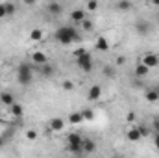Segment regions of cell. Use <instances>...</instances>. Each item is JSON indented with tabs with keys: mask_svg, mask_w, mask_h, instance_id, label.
<instances>
[{
	"mask_svg": "<svg viewBox=\"0 0 159 158\" xmlns=\"http://www.w3.org/2000/svg\"><path fill=\"white\" fill-rule=\"evenodd\" d=\"M0 102L4 104V106H11L13 102H15V95L13 93H9V91H4V93H0Z\"/></svg>",
	"mask_w": 159,
	"mask_h": 158,
	"instance_id": "obj_17",
	"label": "cell"
},
{
	"mask_svg": "<svg viewBox=\"0 0 159 158\" xmlns=\"http://www.w3.org/2000/svg\"><path fill=\"white\" fill-rule=\"evenodd\" d=\"M17 80H19L20 86H30L32 80H34V69H32V65L20 63L17 67Z\"/></svg>",
	"mask_w": 159,
	"mask_h": 158,
	"instance_id": "obj_4",
	"label": "cell"
},
{
	"mask_svg": "<svg viewBox=\"0 0 159 158\" xmlns=\"http://www.w3.org/2000/svg\"><path fill=\"white\" fill-rule=\"evenodd\" d=\"M154 145H156V149L159 151V132H156V136H154Z\"/></svg>",
	"mask_w": 159,
	"mask_h": 158,
	"instance_id": "obj_32",
	"label": "cell"
},
{
	"mask_svg": "<svg viewBox=\"0 0 159 158\" xmlns=\"http://www.w3.org/2000/svg\"><path fill=\"white\" fill-rule=\"evenodd\" d=\"M24 136H26V140H28V141H35V140L39 138V134H37V130H35V128H28Z\"/></svg>",
	"mask_w": 159,
	"mask_h": 158,
	"instance_id": "obj_24",
	"label": "cell"
},
{
	"mask_svg": "<svg viewBox=\"0 0 159 158\" xmlns=\"http://www.w3.org/2000/svg\"><path fill=\"white\" fill-rule=\"evenodd\" d=\"M85 119H83V114H81V110L80 112H70L69 114V117H67V123L69 125H72V126H78V125H81Z\"/></svg>",
	"mask_w": 159,
	"mask_h": 158,
	"instance_id": "obj_12",
	"label": "cell"
},
{
	"mask_svg": "<svg viewBox=\"0 0 159 158\" xmlns=\"http://www.w3.org/2000/svg\"><path fill=\"white\" fill-rule=\"evenodd\" d=\"M150 22L148 21H137V24H135V32L139 34V36H146V34H150Z\"/></svg>",
	"mask_w": 159,
	"mask_h": 158,
	"instance_id": "obj_13",
	"label": "cell"
},
{
	"mask_svg": "<svg viewBox=\"0 0 159 158\" xmlns=\"http://www.w3.org/2000/svg\"><path fill=\"white\" fill-rule=\"evenodd\" d=\"M109 48H111V45H109V39L107 37L98 36L94 39V50H98V52H109Z\"/></svg>",
	"mask_w": 159,
	"mask_h": 158,
	"instance_id": "obj_9",
	"label": "cell"
},
{
	"mask_svg": "<svg viewBox=\"0 0 159 158\" xmlns=\"http://www.w3.org/2000/svg\"><path fill=\"white\" fill-rule=\"evenodd\" d=\"M83 19H87V9L85 7H76L70 11V22L72 24H80Z\"/></svg>",
	"mask_w": 159,
	"mask_h": 158,
	"instance_id": "obj_8",
	"label": "cell"
},
{
	"mask_svg": "<svg viewBox=\"0 0 159 158\" xmlns=\"http://www.w3.org/2000/svg\"><path fill=\"white\" fill-rule=\"evenodd\" d=\"M83 7H85L89 13H94V11H98V7H100V2H98V0H87Z\"/></svg>",
	"mask_w": 159,
	"mask_h": 158,
	"instance_id": "obj_21",
	"label": "cell"
},
{
	"mask_svg": "<svg viewBox=\"0 0 159 158\" xmlns=\"http://www.w3.org/2000/svg\"><path fill=\"white\" fill-rule=\"evenodd\" d=\"M22 2H24V6H28V7H32V6L37 4V0H22Z\"/></svg>",
	"mask_w": 159,
	"mask_h": 158,
	"instance_id": "obj_31",
	"label": "cell"
},
{
	"mask_svg": "<svg viewBox=\"0 0 159 158\" xmlns=\"http://www.w3.org/2000/svg\"><path fill=\"white\" fill-rule=\"evenodd\" d=\"M119 9H122V11H129V9H131V2H129V0H120Z\"/></svg>",
	"mask_w": 159,
	"mask_h": 158,
	"instance_id": "obj_26",
	"label": "cell"
},
{
	"mask_svg": "<svg viewBox=\"0 0 159 158\" xmlns=\"http://www.w3.org/2000/svg\"><path fill=\"white\" fill-rule=\"evenodd\" d=\"M46 11H48L50 15H61V11H63V6L52 0V2H48V6H46Z\"/></svg>",
	"mask_w": 159,
	"mask_h": 158,
	"instance_id": "obj_15",
	"label": "cell"
},
{
	"mask_svg": "<svg viewBox=\"0 0 159 158\" xmlns=\"http://www.w3.org/2000/svg\"><path fill=\"white\" fill-rule=\"evenodd\" d=\"M141 62L152 71V69H156L159 67V54L157 52H152V50H148V52H144L143 54V58H141Z\"/></svg>",
	"mask_w": 159,
	"mask_h": 158,
	"instance_id": "obj_6",
	"label": "cell"
},
{
	"mask_svg": "<svg viewBox=\"0 0 159 158\" xmlns=\"http://www.w3.org/2000/svg\"><path fill=\"white\" fill-rule=\"evenodd\" d=\"M61 87H63L65 91H72V89H74V82H72V80H63V82H61Z\"/></svg>",
	"mask_w": 159,
	"mask_h": 158,
	"instance_id": "obj_27",
	"label": "cell"
},
{
	"mask_svg": "<svg viewBox=\"0 0 159 158\" xmlns=\"http://www.w3.org/2000/svg\"><path fill=\"white\" fill-rule=\"evenodd\" d=\"M7 17V13H6V6H4V2H0V19H6Z\"/></svg>",
	"mask_w": 159,
	"mask_h": 158,
	"instance_id": "obj_29",
	"label": "cell"
},
{
	"mask_svg": "<svg viewBox=\"0 0 159 158\" xmlns=\"http://www.w3.org/2000/svg\"><path fill=\"white\" fill-rule=\"evenodd\" d=\"M78 26L83 30V32H93V28H94V24H93V21H91V19H83Z\"/></svg>",
	"mask_w": 159,
	"mask_h": 158,
	"instance_id": "obj_22",
	"label": "cell"
},
{
	"mask_svg": "<svg viewBox=\"0 0 159 158\" xmlns=\"http://www.w3.org/2000/svg\"><path fill=\"white\" fill-rule=\"evenodd\" d=\"M96 151V143L94 140H89V138H83V155H91Z\"/></svg>",
	"mask_w": 159,
	"mask_h": 158,
	"instance_id": "obj_16",
	"label": "cell"
},
{
	"mask_svg": "<svg viewBox=\"0 0 159 158\" xmlns=\"http://www.w3.org/2000/svg\"><path fill=\"white\" fill-rule=\"evenodd\" d=\"M81 114H83V119H85V121H93V119H94V110H91V108L81 110Z\"/></svg>",
	"mask_w": 159,
	"mask_h": 158,
	"instance_id": "obj_25",
	"label": "cell"
},
{
	"mask_svg": "<svg viewBox=\"0 0 159 158\" xmlns=\"http://www.w3.org/2000/svg\"><path fill=\"white\" fill-rule=\"evenodd\" d=\"M54 39L57 41L59 45H70V43H76L80 39V32L76 30V26L65 24V26H59L54 32Z\"/></svg>",
	"mask_w": 159,
	"mask_h": 158,
	"instance_id": "obj_1",
	"label": "cell"
},
{
	"mask_svg": "<svg viewBox=\"0 0 159 158\" xmlns=\"http://www.w3.org/2000/svg\"><path fill=\"white\" fill-rule=\"evenodd\" d=\"M157 91H159V87H157Z\"/></svg>",
	"mask_w": 159,
	"mask_h": 158,
	"instance_id": "obj_38",
	"label": "cell"
},
{
	"mask_svg": "<svg viewBox=\"0 0 159 158\" xmlns=\"http://www.w3.org/2000/svg\"><path fill=\"white\" fill-rule=\"evenodd\" d=\"M150 4H152V6H156V7H159V0H150Z\"/></svg>",
	"mask_w": 159,
	"mask_h": 158,
	"instance_id": "obj_36",
	"label": "cell"
},
{
	"mask_svg": "<svg viewBox=\"0 0 159 158\" xmlns=\"http://www.w3.org/2000/svg\"><path fill=\"white\" fill-rule=\"evenodd\" d=\"M104 75H106V77H113L115 73H113V71H109V67H106V71H104Z\"/></svg>",
	"mask_w": 159,
	"mask_h": 158,
	"instance_id": "obj_35",
	"label": "cell"
},
{
	"mask_svg": "<svg viewBox=\"0 0 159 158\" xmlns=\"http://www.w3.org/2000/svg\"><path fill=\"white\" fill-rule=\"evenodd\" d=\"M65 126H67V123H65L63 117H52L50 121H48V130H50V132L59 134V132L65 130Z\"/></svg>",
	"mask_w": 159,
	"mask_h": 158,
	"instance_id": "obj_7",
	"label": "cell"
},
{
	"mask_svg": "<svg viewBox=\"0 0 159 158\" xmlns=\"http://www.w3.org/2000/svg\"><path fill=\"white\" fill-rule=\"evenodd\" d=\"M133 73H135V77H137V78H143V77H146V75L150 73V69H148L143 62H139V63L135 65V71H133Z\"/></svg>",
	"mask_w": 159,
	"mask_h": 158,
	"instance_id": "obj_18",
	"label": "cell"
},
{
	"mask_svg": "<svg viewBox=\"0 0 159 158\" xmlns=\"http://www.w3.org/2000/svg\"><path fill=\"white\" fill-rule=\"evenodd\" d=\"M67 149L72 155H83V136L80 132L67 134Z\"/></svg>",
	"mask_w": 159,
	"mask_h": 158,
	"instance_id": "obj_3",
	"label": "cell"
},
{
	"mask_svg": "<svg viewBox=\"0 0 159 158\" xmlns=\"http://www.w3.org/2000/svg\"><path fill=\"white\" fill-rule=\"evenodd\" d=\"M44 2H52V0H44Z\"/></svg>",
	"mask_w": 159,
	"mask_h": 158,
	"instance_id": "obj_37",
	"label": "cell"
},
{
	"mask_svg": "<svg viewBox=\"0 0 159 158\" xmlns=\"http://www.w3.org/2000/svg\"><path fill=\"white\" fill-rule=\"evenodd\" d=\"M144 134H146V126H143V125H135V126L126 128L124 138H126L128 141H131V143H137V141H141V140H143V136H144Z\"/></svg>",
	"mask_w": 159,
	"mask_h": 158,
	"instance_id": "obj_5",
	"label": "cell"
},
{
	"mask_svg": "<svg viewBox=\"0 0 159 158\" xmlns=\"http://www.w3.org/2000/svg\"><path fill=\"white\" fill-rule=\"evenodd\" d=\"M32 62H34V65H44V63H48V56L43 50H34L32 52Z\"/></svg>",
	"mask_w": 159,
	"mask_h": 158,
	"instance_id": "obj_11",
	"label": "cell"
},
{
	"mask_svg": "<svg viewBox=\"0 0 159 158\" xmlns=\"http://www.w3.org/2000/svg\"><path fill=\"white\" fill-rule=\"evenodd\" d=\"M124 63H126V58L124 56H119L117 58V65H124Z\"/></svg>",
	"mask_w": 159,
	"mask_h": 158,
	"instance_id": "obj_33",
	"label": "cell"
},
{
	"mask_svg": "<svg viewBox=\"0 0 159 158\" xmlns=\"http://www.w3.org/2000/svg\"><path fill=\"white\" fill-rule=\"evenodd\" d=\"M152 128H154L156 132H159V119H154V125H152Z\"/></svg>",
	"mask_w": 159,
	"mask_h": 158,
	"instance_id": "obj_34",
	"label": "cell"
},
{
	"mask_svg": "<svg viewBox=\"0 0 159 158\" xmlns=\"http://www.w3.org/2000/svg\"><path fill=\"white\" fill-rule=\"evenodd\" d=\"M144 99H146V102H157V101H159L157 87H156V89H148V91L144 93Z\"/></svg>",
	"mask_w": 159,
	"mask_h": 158,
	"instance_id": "obj_20",
	"label": "cell"
},
{
	"mask_svg": "<svg viewBox=\"0 0 159 158\" xmlns=\"http://www.w3.org/2000/svg\"><path fill=\"white\" fill-rule=\"evenodd\" d=\"M4 6H6V13H7V17H11V15L17 13V6H15L13 2H4Z\"/></svg>",
	"mask_w": 159,
	"mask_h": 158,
	"instance_id": "obj_23",
	"label": "cell"
},
{
	"mask_svg": "<svg viewBox=\"0 0 159 158\" xmlns=\"http://www.w3.org/2000/svg\"><path fill=\"white\" fill-rule=\"evenodd\" d=\"M30 39L35 41V43H41V41H44V32H43L41 28H34V30L30 32Z\"/></svg>",
	"mask_w": 159,
	"mask_h": 158,
	"instance_id": "obj_19",
	"label": "cell"
},
{
	"mask_svg": "<svg viewBox=\"0 0 159 158\" xmlns=\"http://www.w3.org/2000/svg\"><path fill=\"white\" fill-rule=\"evenodd\" d=\"M9 114L13 116V117H22V114H24V106L20 104V102H13L11 106H9Z\"/></svg>",
	"mask_w": 159,
	"mask_h": 158,
	"instance_id": "obj_14",
	"label": "cell"
},
{
	"mask_svg": "<svg viewBox=\"0 0 159 158\" xmlns=\"http://www.w3.org/2000/svg\"><path fill=\"white\" fill-rule=\"evenodd\" d=\"M41 67H43V69H41L43 75H52V67H50L48 63H44V65H41Z\"/></svg>",
	"mask_w": 159,
	"mask_h": 158,
	"instance_id": "obj_28",
	"label": "cell"
},
{
	"mask_svg": "<svg viewBox=\"0 0 159 158\" xmlns=\"http://www.w3.org/2000/svg\"><path fill=\"white\" fill-rule=\"evenodd\" d=\"M74 56H76V65H78L83 73H91V71L94 69V60H93V56H91L89 50L78 48V50L74 52Z\"/></svg>",
	"mask_w": 159,
	"mask_h": 158,
	"instance_id": "obj_2",
	"label": "cell"
},
{
	"mask_svg": "<svg viewBox=\"0 0 159 158\" xmlns=\"http://www.w3.org/2000/svg\"><path fill=\"white\" fill-rule=\"evenodd\" d=\"M126 121H135V112H128V116H126Z\"/></svg>",
	"mask_w": 159,
	"mask_h": 158,
	"instance_id": "obj_30",
	"label": "cell"
},
{
	"mask_svg": "<svg viewBox=\"0 0 159 158\" xmlns=\"http://www.w3.org/2000/svg\"><path fill=\"white\" fill-rule=\"evenodd\" d=\"M87 99L89 101H100L102 99V86H98V84H94V86H91L89 87V93H87Z\"/></svg>",
	"mask_w": 159,
	"mask_h": 158,
	"instance_id": "obj_10",
	"label": "cell"
}]
</instances>
